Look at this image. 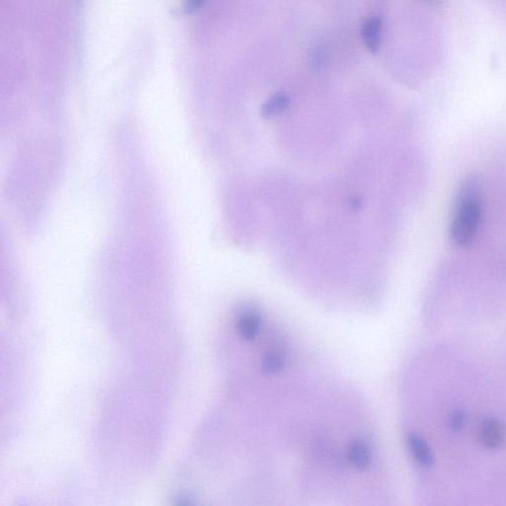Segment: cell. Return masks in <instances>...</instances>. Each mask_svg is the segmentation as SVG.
Segmentation results:
<instances>
[{
    "label": "cell",
    "mask_w": 506,
    "mask_h": 506,
    "mask_svg": "<svg viewBox=\"0 0 506 506\" xmlns=\"http://www.w3.org/2000/svg\"><path fill=\"white\" fill-rule=\"evenodd\" d=\"M465 424V416L460 411H454L449 419V426L454 431H460Z\"/></svg>",
    "instance_id": "obj_7"
},
{
    "label": "cell",
    "mask_w": 506,
    "mask_h": 506,
    "mask_svg": "<svg viewBox=\"0 0 506 506\" xmlns=\"http://www.w3.org/2000/svg\"><path fill=\"white\" fill-rule=\"evenodd\" d=\"M204 2L205 0H185V9L189 13H192L203 6Z\"/></svg>",
    "instance_id": "obj_8"
},
{
    "label": "cell",
    "mask_w": 506,
    "mask_h": 506,
    "mask_svg": "<svg viewBox=\"0 0 506 506\" xmlns=\"http://www.w3.org/2000/svg\"><path fill=\"white\" fill-rule=\"evenodd\" d=\"M407 445H409L411 456L414 457V461H416L418 465L426 466V468L433 465V454L421 437L414 433L409 434Z\"/></svg>",
    "instance_id": "obj_5"
},
{
    "label": "cell",
    "mask_w": 506,
    "mask_h": 506,
    "mask_svg": "<svg viewBox=\"0 0 506 506\" xmlns=\"http://www.w3.org/2000/svg\"><path fill=\"white\" fill-rule=\"evenodd\" d=\"M288 103V97L285 93H276L270 100L264 103L261 112L265 117H271V116L279 114V113L285 110L287 108Z\"/></svg>",
    "instance_id": "obj_6"
},
{
    "label": "cell",
    "mask_w": 506,
    "mask_h": 506,
    "mask_svg": "<svg viewBox=\"0 0 506 506\" xmlns=\"http://www.w3.org/2000/svg\"><path fill=\"white\" fill-rule=\"evenodd\" d=\"M483 196L480 180L469 175L462 182L457 194L455 211L452 219L450 234L456 246H469L476 238L481 219Z\"/></svg>",
    "instance_id": "obj_1"
},
{
    "label": "cell",
    "mask_w": 506,
    "mask_h": 506,
    "mask_svg": "<svg viewBox=\"0 0 506 506\" xmlns=\"http://www.w3.org/2000/svg\"><path fill=\"white\" fill-rule=\"evenodd\" d=\"M236 328L244 339H255L260 332L261 315L254 308H243L236 315Z\"/></svg>",
    "instance_id": "obj_3"
},
{
    "label": "cell",
    "mask_w": 506,
    "mask_h": 506,
    "mask_svg": "<svg viewBox=\"0 0 506 506\" xmlns=\"http://www.w3.org/2000/svg\"><path fill=\"white\" fill-rule=\"evenodd\" d=\"M362 39L368 50L376 54L382 39V21L379 17L372 16L363 23Z\"/></svg>",
    "instance_id": "obj_4"
},
{
    "label": "cell",
    "mask_w": 506,
    "mask_h": 506,
    "mask_svg": "<svg viewBox=\"0 0 506 506\" xmlns=\"http://www.w3.org/2000/svg\"><path fill=\"white\" fill-rule=\"evenodd\" d=\"M478 440L481 445L490 450L500 449L505 444L506 433L505 427L495 419H486L478 426Z\"/></svg>",
    "instance_id": "obj_2"
}]
</instances>
